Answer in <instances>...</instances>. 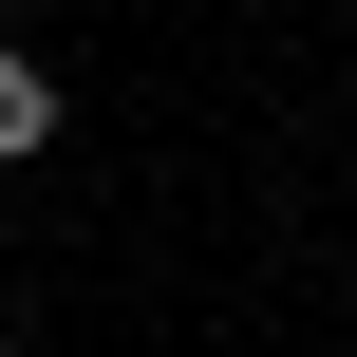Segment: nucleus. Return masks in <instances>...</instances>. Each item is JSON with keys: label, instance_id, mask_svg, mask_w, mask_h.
Here are the masks:
<instances>
[{"label": "nucleus", "instance_id": "1", "mask_svg": "<svg viewBox=\"0 0 357 357\" xmlns=\"http://www.w3.org/2000/svg\"><path fill=\"white\" fill-rule=\"evenodd\" d=\"M19 151H56V75H38V56L0 38V169H19Z\"/></svg>", "mask_w": 357, "mask_h": 357}]
</instances>
